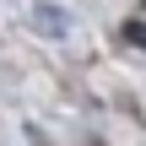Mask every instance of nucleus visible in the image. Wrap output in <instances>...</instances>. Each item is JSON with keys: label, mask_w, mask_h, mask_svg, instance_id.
Instances as JSON below:
<instances>
[{"label": "nucleus", "mask_w": 146, "mask_h": 146, "mask_svg": "<svg viewBox=\"0 0 146 146\" xmlns=\"http://www.w3.org/2000/svg\"><path fill=\"white\" fill-rule=\"evenodd\" d=\"M33 27H38L43 38H65V33H70L76 22H70L65 11H54V5H38V11H33Z\"/></svg>", "instance_id": "1"}, {"label": "nucleus", "mask_w": 146, "mask_h": 146, "mask_svg": "<svg viewBox=\"0 0 146 146\" xmlns=\"http://www.w3.org/2000/svg\"><path fill=\"white\" fill-rule=\"evenodd\" d=\"M125 38H130V43H141V49H146V22H141V16H135V22H125Z\"/></svg>", "instance_id": "2"}]
</instances>
